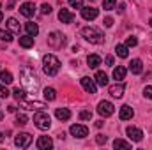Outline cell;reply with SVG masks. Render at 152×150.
I'll list each match as a JSON object with an SVG mask.
<instances>
[{"mask_svg":"<svg viewBox=\"0 0 152 150\" xmlns=\"http://www.w3.org/2000/svg\"><path fill=\"white\" fill-rule=\"evenodd\" d=\"M20 78H21L23 87H25L28 92H34V94H36L39 90V79H37V76H36V73H34V69L23 66V67L20 69Z\"/></svg>","mask_w":152,"mask_h":150,"instance_id":"cell-1","label":"cell"},{"mask_svg":"<svg viewBox=\"0 0 152 150\" xmlns=\"http://www.w3.org/2000/svg\"><path fill=\"white\" fill-rule=\"evenodd\" d=\"M58 69H60V60L55 55L48 53L42 57V71L46 76H55L58 73Z\"/></svg>","mask_w":152,"mask_h":150,"instance_id":"cell-2","label":"cell"},{"mask_svg":"<svg viewBox=\"0 0 152 150\" xmlns=\"http://www.w3.org/2000/svg\"><path fill=\"white\" fill-rule=\"evenodd\" d=\"M81 36L87 39L88 42H92V44H101L104 41L103 32L99 28H96V27H85V28H81Z\"/></svg>","mask_w":152,"mask_h":150,"instance_id":"cell-3","label":"cell"},{"mask_svg":"<svg viewBox=\"0 0 152 150\" xmlns=\"http://www.w3.org/2000/svg\"><path fill=\"white\" fill-rule=\"evenodd\" d=\"M34 125L41 129V131H46V129H50V125H51V118H50V115L48 113H42V111H37L34 115Z\"/></svg>","mask_w":152,"mask_h":150,"instance_id":"cell-4","label":"cell"},{"mask_svg":"<svg viewBox=\"0 0 152 150\" xmlns=\"http://www.w3.org/2000/svg\"><path fill=\"white\" fill-rule=\"evenodd\" d=\"M30 143H32V136H30L28 133H20V134L14 138V145H16L18 149H27Z\"/></svg>","mask_w":152,"mask_h":150,"instance_id":"cell-5","label":"cell"},{"mask_svg":"<svg viewBox=\"0 0 152 150\" xmlns=\"http://www.w3.org/2000/svg\"><path fill=\"white\" fill-rule=\"evenodd\" d=\"M97 113H99L101 117H112L115 113V108L110 101H101V103L97 104Z\"/></svg>","mask_w":152,"mask_h":150,"instance_id":"cell-6","label":"cell"},{"mask_svg":"<svg viewBox=\"0 0 152 150\" xmlns=\"http://www.w3.org/2000/svg\"><path fill=\"white\" fill-rule=\"evenodd\" d=\"M80 81H81V87L85 88V92H88V94H96V92H97V83H96V79H92V78H88V76H83Z\"/></svg>","mask_w":152,"mask_h":150,"instance_id":"cell-7","label":"cell"},{"mask_svg":"<svg viewBox=\"0 0 152 150\" xmlns=\"http://www.w3.org/2000/svg\"><path fill=\"white\" fill-rule=\"evenodd\" d=\"M69 133H71L75 138H85V136L88 134V129H87V125L73 124V125H71V129H69Z\"/></svg>","mask_w":152,"mask_h":150,"instance_id":"cell-8","label":"cell"},{"mask_svg":"<svg viewBox=\"0 0 152 150\" xmlns=\"http://www.w3.org/2000/svg\"><path fill=\"white\" fill-rule=\"evenodd\" d=\"M126 133H127L129 140H133V141H136V143L143 140V133H142V129H138V127H134V125H129V127L126 129Z\"/></svg>","mask_w":152,"mask_h":150,"instance_id":"cell-9","label":"cell"},{"mask_svg":"<svg viewBox=\"0 0 152 150\" xmlns=\"http://www.w3.org/2000/svg\"><path fill=\"white\" fill-rule=\"evenodd\" d=\"M81 16H83V20H87V21H92V20H96L97 16H99V11L96 9V7H81Z\"/></svg>","mask_w":152,"mask_h":150,"instance_id":"cell-10","label":"cell"},{"mask_svg":"<svg viewBox=\"0 0 152 150\" xmlns=\"http://www.w3.org/2000/svg\"><path fill=\"white\" fill-rule=\"evenodd\" d=\"M48 44L51 48H60L64 44V36H60L58 32H51L50 37H48Z\"/></svg>","mask_w":152,"mask_h":150,"instance_id":"cell-11","label":"cell"},{"mask_svg":"<svg viewBox=\"0 0 152 150\" xmlns=\"http://www.w3.org/2000/svg\"><path fill=\"white\" fill-rule=\"evenodd\" d=\"M20 12H21L25 18H30V16H34V12H36V5H34V2H25V4H21V7H20Z\"/></svg>","mask_w":152,"mask_h":150,"instance_id":"cell-12","label":"cell"},{"mask_svg":"<svg viewBox=\"0 0 152 150\" xmlns=\"http://www.w3.org/2000/svg\"><path fill=\"white\" fill-rule=\"evenodd\" d=\"M124 90H126L124 83H117V85H112V87H110V95H112V97H115V99H120V97L124 95Z\"/></svg>","mask_w":152,"mask_h":150,"instance_id":"cell-13","label":"cell"},{"mask_svg":"<svg viewBox=\"0 0 152 150\" xmlns=\"http://www.w3.org/2000/svg\"><path fill=\"white\" fill-rule=\"evenodd\" d=\"M58 20L62 23H73L75 21V14L71 11H67V9H60L58 11Z\"/></svg>","mask_w":152,"mask_h":150,"instance_id":"cell-14","label":"cell"},{"mask_svg":"<svg viewBox=\"0 0 152 150\" xmlns=\"http://www.w3.org/2000/svg\"><path fill=\"white\" fill-rule=\"evenodd\" d=\"M133 115H134V111H133V108H131L129 104H124V106L120 108V111H118L120 120H131V118H133Z\"/></svg>","mask_w":152,"mask_h":150,"instance_id":"cell-15","label":"cell"},{"mask_svg":"<svg viewBox=\"0 0 152 150\" xmlns=\"http://www.w3.org/2000/svg\"><path fill=\"white\" fill-rule=\"evenodd\" d=\"M129 71H131L133 74H140V73L143 71V62H142L140 58H133L131 64H129Z\"/></svg>","mask_w":152,"mask_h":150,"instance_id":"cell-16","label":"cell"},{"mask_svg":"<svg viewBox=\"0 0 152 150\" xmlns=\"http://www.w3.org/2000/svg\"><path fill=\"white\" fill-rule=\"evenodd\" d=\"M53 147V141H51V138L50 136H41L37 140V149L39 150H48Z\"/></svg>","mask_w":152,"mask_h":150,"instance_id":"cell-17","label":"cell"},{"mask_svg":"<svg viewBox=\"0 0 152 150\" xmlns=\"http://www.w3.org/2000/svg\"><path fill=\"white\" fill-rule=\"evenodd\" d=\"M23 108L34 111V110H44L46 104H44V103H39V101H25V103H23Z\"/></svg>","mask_w":152,"mask_h":150,"instance_id":"cell-18","label":"cell"},{"mask_svg":"<svg viewBox=\"0 0 152 150\" xmlns=\"http://www.w3.org/2000/svg\"><path fill=\"white\" fill-rule=\"evenodd\" d=\"M87 64H88L90 69H96V67L101 66V57L99 55H88L87 57Z\"/></svg>","mask_w":152,"mask_h":150,"instance_id":"cell-19","label":"cell"},{"mask_svg":"<svg viewBox=\"0 0 152 150\" xmlns=\"http://www.w3.org/2000/svg\"><path fill=\"white\" fill-rule=\"evenodd\" d=\"M94 79H96V83L101 85V87H106V85H108V74L103 73V71H97L96 76H94Z\"/></svg>","mask_w":152,"mask_h":150,"instance_id":"cell-20","label":"cell"},{"mask_svg":"<svg viewBox=\"0 0 152 150\" xmlns=\"http://www.w3.org/2000/svg\"><path fill=\"white\" fill-rule=\"evenodd\" d=\"M55 117H57L58 120H69V118H71V111H69L67 108H57V110H55Z\"/></svg>","mask_w":152,"mask_h":150,"instance_id":"cell-21","label":"cell"},{"mask_svg":"<svg viewBox=\"0 0 152 150\" xmlns=\"http://www.w3.org/2000/svg\"><path fill=\"white\" fill-rule=\"evenodd\" d=\"M25 28H27V34L32 36V37H36L39 34V27H37V23H34V21H28V23L25 25Z\"/></svg>","mask_w":152,"mask_h":150,"instance_id":"cell-22","label":"cell"},{"mask_svg":"<svg viewBox=\"0 0 152 150\" xmlns=\"http://www.w3.org/2000/svg\"><path fill=\"white\" fill-rule=\"evenodd\" d=\"M115 53H117L120 58H127V55H129V51H127V46H126V44H117V46H115Z\"/></svg>","mask_w":152,"mask_h":150,"instance_id":"cell-23","label":"cell"},{"mask_svg":"<svg viewBox=\"0 0 152 150\" xmlns=\"http://www.w3.org/2000/svg\"><path fill=\"white\" fill-rule=\"evenodd\" d=\"M42 95H44L46 101H55V99H57V92H55V88H51V87H46L44 92H42Z\"/></svg>","mask_w":152,"mask_h":150,"instance_id":"cell-24","label":"cell"},{"mask_svg":"<svg viewBox=\"0 0 152 150\" xmlns=\"http://www.w3.org/2000/svg\"><path fill=\"white\" fill-rule=\"evenodd\" d=\"M126 67H122V66H118V67H115L113 69V78L117 79V81H120V79H124L126 78Z\"/></svg>","mask_w":152,"mask_h":150,"instance_id":"cell-25","label":"cell"},{"mask_svg":"<svg viewBox=\"0 0 152 150\" xmlns=\"http://www.w3.org/2000/svg\"><path fill=\"white\" fill-rule=\"evenodd\" d=\"M7 27H9V30H11V32H14V34H20V23H18V20H14V18H9V20H7Z\"/></svg>","mask_w":152,"mask_h":150,"instance_id":"cell-26","label":"cell"},{"mask_svg":"<svg viewBox=\"0 0 152 150\" xmlns=\"http://www.w3.org/2000/svg\"><path fill=\"white\" fill-rule=\"evenodd\" d=\"M20 46H23V48H32V46H34V37H32V36H23V37H20Z\"/></svg>","mask_w":152,"mask_h":150,"instance_id":"cell-27","label":"cell"},{"mask_svg":"<svg viewBox=\"0 0 152 150\" xmlns=\"http://www.w3.org/2000/svg\"><path fill=\"white\" fill-rule=\"evenodd\" d=\"M12 95H14V99H16V101H25L27 92H25L23 88H20V87H18V88H14V90H12Z\"/></svg>","mask_w":152,"mask_h":150,"instance_id":"cell-28","label":"cell"},{"mask_svg":"<svg viewBox=\"0 0 152 150\" xmlns=\"http://www.w3.org/2000/svg\"><path fill=\"white\" fill-rule=\"evenodd\" d=\"M0 81H2L4 85H9V83H12L14 79H12V74H11L9 71H2V73H0Z\"/></svg>","mask_w":152,"mask_h":150,"instance_id":"cell-29","label":"cell"},{"mask_svg":"<svg viewBox=\"0 0 152 150\" xmlns=\"http://www.w3.org/2000/svg\"><path fill=\"white\" fill-rule=\"evenodd\" d=\"M113 149L129 150V149H131V143H127V141H124V140H115V141H113Z\"/></svg>","mask_w":152,"mask_h":150,"instance_id":"cell-30","label":"cell"},{"mask_svg":"<svg viewBox=\"0 0 152 150\" xmlns=\"http://www.w3.org/2000/svg\"><path fill=\"white\" fill-rule=\"evenodd\" d=\"M0 39L5 41V42H11V41H12V34L7 32V30H4V28H0Z\"/></svg>","mask_w":152,"mask_h":150,"instance_id":"cell-31","label":"cell"},{"mask_svg":"<svg viewBox=\"0 0 152 150\" xmlns=\"http://www.w3.org/2000/svg\"><path fill=\"white\" fill-rule=\"evenodd\" d=\"M115 4H117V0H103V7H104V11H112L115 7Z\"/></svg>","mask_w":152,"mask_h":150,"instance_id":"cell-32","label":"cell"},{"mask_svg":"<svg viewBox=\"0 0 152 150\" xmlns=\"http://www.w3.org/2000/svg\"><path fill=\"white\" fill-rule=\"evenodd\" d=\"M27 120H28V118H27V115L18 113V117H16V124H18V125H25V124H27Z\"/></svg>","mask_w":152,"mask_h":150,"instance_id":"cell-33","label":"cell"},{"mask_svg":"<svg viewBox=\"0 0 152 150\" xmlns=\"http://www.w3.org/2000/svg\"><path fill=\"white\" fill-rule=\"evenodd\" d=\"M90 118H92V111H90V110L80 111V120H90Z\"/></svg>","mask_w":152,"mask_h":150,"instance_id":"cell-34","label":"cell"},{"mask_svg":"<svg viewBox=\"0 0 152 150\" xmlns=\"http://www.w3.org/2000/svg\"><path fill=\"white\" fill-rule=\"evenodd\" d=\"M9 94H11V92H9V90L5 88V85L0 81V97H4V99H5V97H9Z\"/></svg>","mask_w":152,"mask_h":150,"instance_id":"cell-35","label":"cell"},{"mask_svg":"<svg viewBox=\"0 0 152 150\" xmlns=\"http://www.w3.org/2000/svg\"><path fill=\"white\" fill-rule=\"evenodd\" d=\"M136 44H138V39L134 37V36L127 37V41H126V46H127V48H131V46H136Z\"/></svg>","mask_w":152,"mask_h":150,"instance_id":"cell-36","label":"cell"},{"mask_svg":"<svg viewBox=\"0 0 152 150\" xmlns=\"http://www.w3.org/2000/svg\"><path fill=\"white\" fill-rule=\"evenodd\" d=\"M69 4H71L73 9H81L83 7V0H69Z\"/></svg>","mask_w":152,"mask_h":150,"instance_id":"cell-37","label":"cell"},{"mask_svg":"<svg viewBox=\"0 0 152 150\" xmlns=\"http://www.w3.org/2000/svg\"><path fill=\"white\" fill-rule=\"evenodd\" d=\"M143 95H145L147 99H152V85H147V87L143 88Z\"/></svg>","mask_w":152,"mask_h":150,"instance_id":"cell-38","label":"cell"},{"mask_svg":"<svg viewBox=\"0 0 152 150\" xmlns=\"http://www.w3.org/2000/svg\"><path fill=\"white\" fill-rule=\"evenodd\" d=\"M41 11H42V14H50L51 12V5L50 4H42L41 5Z\"/></svg>","mask_w":152,"mask_h":150,"instance_id":"cell-39","label":"cell"},{"mask_svg":"<svg viewBox=\"0 0 152 150\" xmlns=\"http://www.w3.org/2000/svg\"><path fill=\"white\" fill-rule=\"evenodd\" d=\"M96 141H97L99 145H104V143H106V136H103V134H97V136H96Z\"/></svg>","mask_w":152,"mask_h":150,"instance_id":"cell-40","label":"cell"},{"mask_svg":"<svg viewBox=\"0 0 152 150\" xmlns=\"http://www.w3.org/2000/svg\"><path fill=\"white\" fill-rule=\"evenodd\" d=\"M104 62H106V66H113V57H112V55H108V57L104 58Z\"/></svg>","mask_w":152,"mask_h":150,"instance_id":"cell-41","label":"cell"},{"mask_svg":"<svg viewBox=\"0 0 152 150\" xmlns=\"http://www.w3.org/2000/svg\"><path fill=\"white\" fill-rule=\"evenodd\" d=\"M104 25H106V27H112V25H113V20H112V18H104Z\"/></svg>","mask_w":152,"mask_h":150,"instance_id":"cell-42","label":"cell"},{"mask_svg":"<svg viewBox=\"0 0 152 150\" xmlns=\"http://www.w3.org/2000/svg\"><path fill=\"white\" fill-rule=\"evenodd\" d=\"M124 9H126V4H118V12H124Z\"/></svg>","mask_w":152,"mask_h":150,"instance_id":"cell-43","label":"cell"},{"mask_svg":"<svg viewBox=\"0 0 152 150\" xmlns=\"http://www.w3.org/2000/svg\"><path fill=\"white\" fill-rule=\"evenodd\" d=\"M0 141H4V136H2V133H0Z\"/></svg>","mask_w":152,"mask_h":150,"instance_id":"cell-44","label":"cell"},{"mask_svg":"<svg viewBox=\"0 0 152 150\" xmlns=\"http://www.w3.org/2000/svg\"><path fill=\"white\" fill-rule=\"evenodd\" d=\"M2 18H4V14H2V11H0V21H2Z\"/></svg>","mask_w":152,"mask_h":150,"instance_id":"cell-45","label":"cell"},{"mask_svg":"<svg viewBox=\"0 0 152 150\" xmlns=\"http://www.w3.org/2000/svg\"><path fill=\"white\" fill-rule=\"evenodd\" d=\"M2 118H4V113L0 111V120H2Z\"/></svg>","mask_w":152,"mask_h":150,"instance_id":"cell-46","label":"cell"},{"mask_svg":"<svg viewBox=\"0 0 152 150\" xmlns=\"http://www.w3.org/2000/svg\"><path fill=\"white\" fill-rule=\"evenodd\" d=\"M149 25H151V27H152V18H151V21H149Z\"/></svg>","mask_w":152,"mask_h":150,"instance_id":"cell-47","label":"cell"},{"mask_svg":"<svg viewBox=\"0 0 152 150\" xmlns=\"http://www.w3.org/2000/svg\"><path fill=\"white\" fill-rule=\"evenodd\" d=\"M151 55H152V50H151Z\"/></svg>","mask_w":152,"mask_h":150,"instance_id":"cell-48","label":"cell"},{"mask_svg":"<svg viewBox=\"0 0 152 150\" xmlns=\"http://www.w3.org/2000/svg\"><path fill=\"white\" fill-rule=\"evenodd\" d=\"M90 2H92V0H90Z\"/></svg>","mask_w":152,"mask_h":150,"instance_id":"cell-49","label":"cell"}]
</instances>
